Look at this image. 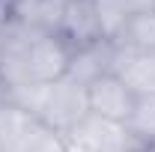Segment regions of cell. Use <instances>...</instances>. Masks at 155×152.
Segmentation results:
<instances>
[{
    "label": "cell",
    "mask_w": 155,
    "mask_h": 152,
    "mask_svg": "<svg viewBox=\"0 0 155 152\" xmlns=\"http://www.w3.org/2000/svg\"><path fill=\"white\" fill-rule=\"evenodd\" d=\"M152 152H155V149H152Z\"/></svg>",
    "instance_id": "15"
},
{
    "label": "cell",
    "mask_w": 155,
    "mask_h": 152,
    "mask_svg": "<svg viewBox=\"0 0 155 152\" xmlns=\"http://www.w3.org/2000/svg\"><path fill=\"white\" fill-rule=\"evenodd\" d=\"M140 9H149V6H155V0H134Z\"/></svg>",
    "instance_id": "13"
},
{
    "label": "cell",
    "mask_w": 155,
    "mask_h": 152,
    "mask_svg": "<svg viewBox=\"0 0 155 152\" xmlns=\"http://www.w3.org/2000/svg\"><path fill=\"white\" fill-rule=\"evenodd\" d=\"M39 128L42 122L36 116H30L24 107L0 93V152H24Z\"/></svg>",
    "instance_id": "6"
},
{
    "label": "cell",
    "mask_w": 155,
    "mask_h": 152,
    "mask_svg": "<svg viewBox=\"0 0 155 152\" xmlns=\"http://www.w3.org/2000/svg\"><path fill=\"white\" fill-rule=\"evenodd\" d=\"M24 152H69L66 149V140H63V134H54L51 128H39V134L27 143V149Z\"/></svg>",
    "instance_id": "12"
},
{
    "label": "cell",
    "mask_w": 155,
    "mask_h": 152,
    "mask_svg": "<svg viewBox=\"0 0 155 152\" xmlns=\"http://www.w3.org/2000/svg\"><path fill=\"white\" fill-rule=\"evenodd\" d=\"M114 72L131 87L134 95H155V51L131 54L114 45Z\"/></svg>",
    "instance_id": "8"
},
{
    "label": "cell",
    "mask_w": 155,
    "mask_h": 152,
    "mask_svg": "<svg viewBox=\"0 0 155 152\" xmlns=\"http://www.w3.org/2000/svg\"><path fill=\"white\" fill-rule=\"evenodd\" d=\"M9 3H12V0H0V6H3V9H9Z\"/></svg>",
    "instance_id": "14"
},
{
    "label": "cell",
    "mask_w": 155,
    "mask_h": 152,
    "mask_svg": "<svg viewBox=\"0 0 155 152\" xmlns=\"http://www.w3.org/2000/svg\"><path fill=\"white\" fill-rule=\"evenodd\" d=\"M69 152H140L125 122H114L104 116H84L72 131L63 134Z\"/></svg>",
    "instance_id": "3"
},
{
    "label": "cell",
    "mask_w": 155,
    "mask_h": 152,
    "mask_svg": "<svg viewBox=\"0 0 155 152\" xmlns=\"http://www.w3.org/2000/svg\"><path fill=\"white\" fill-rule=\"evenodd\" d=\"M87 101H90V114L114 119V122H128L137 104V95L116 72H107L87 87Z\"/></svg>",
    "instance_id": "4"
},
{
    "label": "cell",
    "mask_w": 155,
    "mask_h": 152,
    "mask_svg": "<svg viewBox=\"0 0 155 152\" xmlns=\"http://www.w3.org/2000/svg\"><path fill=\"white\" fill-rule=\"evenodd\" d=\"M107 72H114V42H96V45L72 51L66 78H72L81 87H90L96 78L107 75Z\"/></svg>",
    "instance_id": "7"
},
{
    "label": "cell",
    "mask_w": 155,
    "mask_h": 152,
    "mask_svg": "<svg viewBox=\"0 0 155 152\" xmlns=\"http://www.w3.org/2000/svg\"><path fill=\"white\" fill-rule=\"evenodd\" d=\"M66 6H69V0H12L6 15L27 27L45 30V33H60Z\"/></svg>",
    "instance_id": "9"
},
{
    "label": "cell",
    "mask_w": 155,
    "mask_h": 152,
    "mask_svg": "<svg viewBox=\"0 0 155 152\" xmlns=\"http://www.w3.org/2000/svg\"><path fill=\"white\" fill-rule=\"evenodd\" d=\"M72 48L57 36L9 18L0 30V93L30 84H51L69 72Z\"/></svg>",
    "instance_id": "1"
},
{
    "label": "cell",
    "mask_w": 155,
    "mask_h": 152,
    "mask_svg": "<svg viewBox=\"0 0 155 152\" xmlns=\"http://www.w3.org/2000/svg\"><path fill=\"white\" fill-rule=\"evenodd\" d=\"M3 95L12 98L18 107H24L30 116H36L54 134L72 131L84 116H90L87 87L75 84L72 78H60L51 84H30V87H21Z\"/></svg>",
    "instance_id": "2"
},
{
    "label": "cell",
    "mask_w": 155,
    "mask_h": 152,
    "mask_svg": "<svg viewBox=\"0 0 155 152\" xmlns=\"http://www.w3.org/2000/svg\"><path fill=\"white\" fill-rule=\"evenodd\" d=\"M72 51L96 45V42H107L101 36L98 27V15H96V3L93 0H69L66 15L60 21V33H57Z\"/></svg>",
    "instance_id": "5"
},
{
    "label": "cell",
    "mask_w": 155,
    "mask_h": 152,
    "mask_svg": "<svg viewBox=\"0 0 155 152\" xmlns=\"http://www.w3.org/2000/svg\"><path fill=\"white\" fill-rule=\"evenodd\" d=\"M93 3H96L101 36L107 42H116V36L125 30V24L131 21V15L140 9L134 0H93Z\"/></svg>",
    "instance_id": "10"
},
{
    "label": "cell",
    "mask_w": 155,
    "mask_h": 152,
    "mask_svg": "<svg viewBox=\"0 0 155 152\" xmlns=\"http://www.w3.org/2000/svg\"><path fill=\"white\" fill-rule=\"evenodd\" d=\"M125 125L134 137V143L140 146V152L155 149V95H137V104Z\"/></svg>",
    "instance_id": "11"
}]
</instances>
